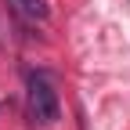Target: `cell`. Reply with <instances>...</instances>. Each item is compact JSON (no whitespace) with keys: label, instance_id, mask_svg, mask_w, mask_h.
<instances>
[{"label":"cell","instance_id":"cell-1","mask_svg":"<svg viewBox=\"0 0 130 130\" xmlns=\"http://www.w3.org/2000/svg\"><path fill=\"white\" fill-rule=\"evenodd\" d=\"M58 116H61V105H58L54 87L43 76H29V119L36 126H54Z\"/></svg>","mask_w":130,"mask_h":130},{"label":"cell","instance_id":"cell-2","mask_svg":"<svg viewBox=\"0 0 130 130\" xmlns=\"http://www.w3.org/2000/svg\"><path fill=\"white\" fill-rule=\"evenodd\" d=\"M7 4H14V11L18 14H25V18H47V4L43 0H7Z\"/></svg>","mask_w":130,"mask_h":130}]
</instances>
